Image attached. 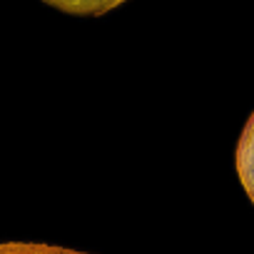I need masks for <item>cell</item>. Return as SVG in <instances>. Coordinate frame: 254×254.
Instances as JSON below:
<instances>
[{
    "label": "cell",
    "mask_w": 254,
    "mask_h": 254,
    "mask_svg": "<svg viewBox=\"0 0 254 254\" xmlns=\"http://www.w3.org/2000/svg\"><path fill=\"white\" fill-rule=\"evenodd\" d=\"M237 175H239V182L247 197L254 204V112L247 120L242 137L237 142Z\"/></svg>",
    "instance_id": "cell-1"
},
{
    "label": "cell",
    "mask_w": 254,
    "mask_h": 254,
    "mask_svg": "<svg viewBox=\"0 0 254 254\" xmlns=\"http://www.w3.org/2000/svg\"><path fill=\"white\" fill-rule=\"evenodd\" d=\"M43 3L67 15H105L127 0H43Z\"/></svg>",
    "instance_id": "cell-2"
},
{
    "label": "cell",
    "mask_w": 254,
    "mask_h": 254,
    "mask_svg": "<svg viewBox=\"0 0 254 254\" xmlns=\"http://www.w3.org/2000/svg\"><path fill=\"white\" fill-rule=\"evenodd\" d=\"M0 254H80V252H67L45 244H0Z\"/></svg>",
    "instance_id": "cell-3"
}]
</instances>
